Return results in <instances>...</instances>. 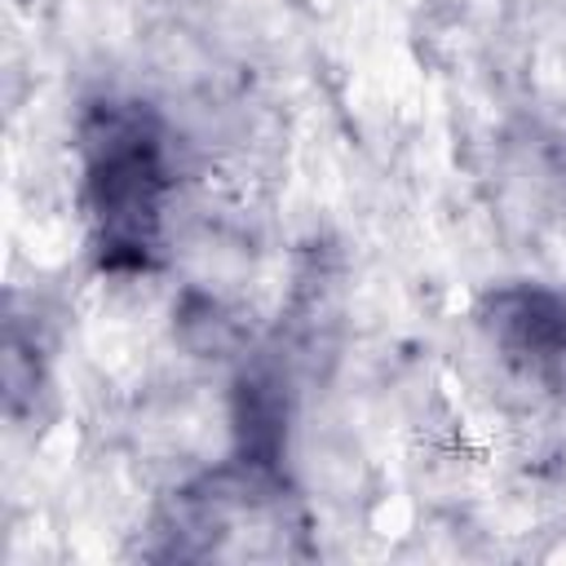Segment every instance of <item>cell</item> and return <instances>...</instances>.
<instances>
[{
  "label": "cell",
  "mask_w": 566,
  "mask_h": 566,
  "mask_svg": "<svg viewBox=\"0 0 566 566\" xmlns=\"http://www.w3.org/2000/svg\"><path fill=\"white\" fill-rule=\"evenodd\" d=\"M84 186L97 221L102 261L115 270H142L155 248L164 150L155 128L137 111L106 106L84 128Z\"/></svg>",
  "instance_id": "obj_1"
},
{
  "label": "cell",
  "mask_w": 566,
  "mask_h": 566,
  "mask_svg": "<svg viewBox=\"0 0 566 566\" xmlns=\"http://www.w3.org/2000/svg\"><path fill=\"white\" fill-rule=\"evenodd\" d=\"M495 336L509 358L553 389H566V310L544 292H513L495 310Z\"/></svg>",
  "instance_id": "obj_2"
}]
</instances>
